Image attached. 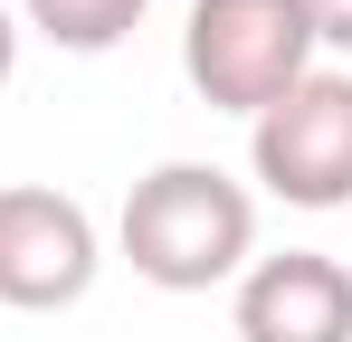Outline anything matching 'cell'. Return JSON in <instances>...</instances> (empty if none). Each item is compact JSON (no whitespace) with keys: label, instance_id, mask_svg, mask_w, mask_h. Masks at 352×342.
<instances>
[{"label":"cell","instance_id":"obj_1","mask_svg":"<svg viewBox=\"0 0 352 342\" xmlns=\"http://www.w3.org/2000/svg\"><path fill=\"white\" fill-rule=\"evenodd\" d=\"M124 257L133 276L162 285V295H210L257 257V200L238 190L219 162H162L133 181L124 200Z\"/></svg>","mask_w":352,"mask_h":342},{"label":"cell","instance_id":"obj_2","mask_svg":"<svg viewBox=\"0 0 352 342\" xmlns=\"http://www.w3.org/2000/svg\"><path fill=\"white\" fill-rule=\"evenodd\" d=\"M305 67H314V19H305V0H190L181 76L200 86V105L257 124Z\"/></svg>","mask_w":352,"mask_h":342},{"label":"cell","instance_id":"obj_8","mask_svg":"<svg viewBox=\"0 0 352 342\" xmlns=\"http://www.w3.org/2000/svg\"><path fill=\"white\" fill-rule=\"evenodd\" d=\"M10 76H19V10L0 0V86H10Z\"/></svg>","mask_w":352,"mask_h":342},{"label":"cell","instance_id":"obj_6","mask_svg":"<svg viewBox=\"0 0 352 342\" xmlns=\"http://www.w3.org/2000/svg\"><path fill=\"white\" fill-rule=\"evenodd\" d=\"M153 0H19V29H38L48 48H76V57H105L143 29Z\"/></svg>","mask_w":352,"mask_h":342},{"label":"cell","instance_id":"obj_5","mask_svg":"<svg viewBox=\"0 0 352 342\" xmlns=\"http://www.w3.org/2000/svg\"><path fill=\"white\" fill-rule=\"evenodd\" d=\"M238 342H352V266L324 247L257 257L238 276Z\"/></svg>","mask_w":352,"mask_h":342},{"label":"cell","instance_id":"obj_7","mask_svg":"<svg viewBox=\"0 0 352 342\" xmlns=\"http://www.w3.org/2000/svg\"><path fill=\"white\" fill-rule=\"evenodd\" d=\"M305 19H314V48L352 57V0H305Z\"/></svg>","mask_w":352,"mask_h":342},{"label":"cell","instance_id":"obj_4","mask_svg":"<svg viewBox=\"0 0 352 342\" xmlns=\"http://www.w3.org/2000/svg\"><path fill=\"white\" fill-rule=\"evenodd\" d=\"M86 285H96V219L48 181H10L0 190V304L58 314Z\"/></svg>","mask_w":352,"mask_h":342},{"label":"cell","instance_id":"obj_3","mask_svg":"<svg viewBox=\"0 0 352 342\" xmlns=\"http://www.w3.org/2000/svg\"><path fill=\"white\" fill-rule=\"evenodd\" d=\"M248 162L286 209H352V67H305L248 124Z\"/></svg>","mask_w":352,"mask_h":342}]
</instances>
